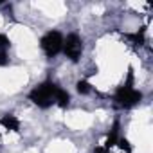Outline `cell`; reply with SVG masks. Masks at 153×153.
I'll list each match as a JSON object with an SVG mask.
<instances>
[{
  "mask_svg": "<svg viewBox=\"0 0 153 153\" xmlns=\"http://www.w3.org/2000/svg\"><path fill=\"white\" fill-rule=\"evenodd\" d=\"M131 81H133V74H131V68H130L128 83H126L124 87H121V88L115 92V97H114L115 105L121 106V108H131V106H135V105L142 99V94L131 87Z\"/></svg>",
  "mask_w": 153,
  "mask_h": 153,
  "instance_id": "6da1fadb",
  "label": "cell"
},
{
  "mask_svg": "<svg viewBox=\"0 0 153 153\" xmlns=\"http://www.w3.org/2000/svg\"><path fill=\"white\" fill-rule=\"evenodd\" d=\"M56 90H58V85H54V83H51V81H45V83L38 85L34 90H31L29 99H31L36 106H40V108H49V106L54 103Z\"/></svg>",
  "mask_w": 153,
  "mask_h": 153,
  "instance_id": "7a4b0ae2",
  "label": "cell"
},
{
  "mask_svg": "<svg viewBox=\"0 0 153 153\" xmlns=\"http://www.w3.org/2000/svg\"><path fill=\"white\" fill-rule=\"evenodd\" d=\"M40 45H42L43 52L52 58V56H56L58 52H61V49H63V36H61L59 31H49V33L42 38Z\"/></svg>",
  "mask_w": 153,
  "mask_h": 153,
  "instance_id": "3957f363",
  "label": "cell"
},
{
  "mask_svg": "<svg viewBox=\"0 0 153 153\" xmlns=\"http://www.w3.org/2000/svg\"><path fill=\"white\" fill-rule=\"evenodd\" d=\"M65 56L70 59V61H78L81 58V52H83V42L78 34H68L67 38H63V49Z\"/></svg>",
  "mask_w": 153,
  "mask_h": 153,
  "instance_id": "277c9868",
  "label": "cell"
},
{
  "mask_svg": "<svg viewBox=\"0 0 153 153\" xmlns=\"http://www.w3.org/2000/svg\"><path fill=\"white\" fill-rule=\"evenodd\" d=\"M0 124H2L6 130H11V131H20V121H18L13 114H6L2 119H0Z\"/></svg>",
  "mask_w": 153,
  "mask_h": 153,
  "instance_id": "5b68a950",
  "label": "cell"
},
{
  "mask_svg": "<svg viewBox=\"0 0 153 153\" xmlns=\"http://www.w3.org/2000/svg\"><path fill=\"white\" fill-rule=\"evenodd\" d=\"M117 140H119V121L114 123V126H112V130H110V133H108V137H106L105 148L110 149L112 146H117Z\"/></svg>",
  "mask_w": 153,
  "mask_h": 153,
  "instance_id": "8992f818",
  "label": "cell"
},
{
  "mask_svg": "<svg viewBox=\"0 0 153 153\" xmlns=\"http://www.w3.org/2000/svg\"><path fill=\"white\" fill-rule=\"evenodd\" d=\"M54 103H58V106H61V108H67L68 103H70V94H68L67 90H63V88L58 87V90H56V97H54Z\"/></svg>",
  "mask_w": 153,
  "mask_h": 153,
  "instance_id": "52a82bcc",
  "label": "cell"
},
{
  "mask_svg": "<svg viewBox=\"0 0 153 153\" xmlns=\"http://www.w3.org/2000/svg\"><path fill=\"white\" fill-rule=\"evenodd\" d=\"M126 38H130L135 45H142V43H144V29H140V31L135 33V34H126Z\"/></svg>",
  "mask_w": 153,
  "mask_h": 153,
  "instance_id": "ba28073f",
  "label": "cell"
},
{
  "mask_svg": "<svg viewBox=\"0 0 153 153\" xmlns=\"http://www.w3.org/2000/svg\"><path fill=\"white\" fill-rule=\"evenodd\" d=\"M76 90H78L79 94H88L90 90H92V87H90V83L88 81H85V79H81V81H78V85H76Z\"/></svg>",
  "mask_w": 153,
  "mask_h": 153,
  "instance_id": "9c48e42d",
  "label": "cell"
},
{
  "mask_svg": "<svg viewBox=\"0 0 153 153\" xmlns=\"http://www.w3.org/2000/svg\"><path fill=\"white\" fill-rule=\"evenodd\" d=\"M117 146L123 149V151H126V153H131V144H130V140L128 139H124V137H119V140H117Z\"/></svg>",
  "mask_w": 153,
  "mask_h": 153,
  "instance_id": "30bf717a",
  "label": "cell"
},
{
  "mask_svg": "<svg viewBox=\"0 0 153 153\" xmlns=\"http://www.w3.org/2000/svg\"><path fill=\"white\" fill-rule=\"evenodd\" d=\"M9 45H11L9 38H7L6 34H0V51H4V49H7Z\"/></svg>",
  "mask_w": 153,
  "mask_h": 153,
  "instance_id": "8fae6325",
  "label": "cell"
},
{
  "mask_svg": "<svg viewBox=\"0 0 153 153\" xmlns=\"http://www.w3.org/2000/svg\"><path fill=\"white\" fill-rule=\"evenodd\" d=\"M7 61H9V58H7L6 51H0V67H4V65H7Z\"/></svg>",
  "mask_w": 153,
  "mask_h": 153,
  "instance_id": "7c38bea8",
  "label": "cell"
},
{
  "mask_svg": "<svg viewBox=\"0 0 153 153\" xmlns=\"http://www.w3.org/2000/svg\"><path fill=\"white\" fill-rule=\"evenodd\" d=\"M94 153H108V149H106L105 146H96V149H94Z\"/></svg>",
  "mask_w": 153,
  "mask_h": 153,
  "instance_id": "4fadbf2b",
  "label": "cell"
},
{
  "mask_svg": "<svg viewBox=\"0 0 153 153\" xmlns=\"http://www.w3.org/2000/svg\"><path fill=\"white\" fill-rule=\"evenodd\" d=\"M0 6H2V0H0Z\"/></svg>",
  "mask_w": 153,
  "mask_h": 153,
  "instance_id": "5bb4252c",
  "label": "cell"
}]
</instances>
